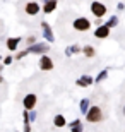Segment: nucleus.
I'll return each mask as SVG.
<instances>
[{
	"mask_svg": "<svg viewBox=\"0 0 125 132\" xmlns=\"http://www.w3.org/2000/svg\"><path fill=\"white\" fill-rule=\"evenodd\" d=\"M70 130L72 132H82V123H81L79 118H76V120L70 122Z\"/></svg>",
	"mask_w": 125,
	"mask_h": 132,
	"instance_id": "2eb2a0df",
	"label": "nucleus"
},
{
	"mask_svg": "<svg viewBox=\"0 0 125 132\" xmlns=\"http://www.w3.org/2000/svg\"><path fill=\"white\" fill-rule=\"evenodd\" d=\"M108 34H110V29H108L105 24L98 26L96 31H94V36H96L98 39H105V38H108Z\"/></svg>",
	"mask_w": 125,
	"mask_h": 132,
	"instance_id": "1a4fd4ad",
	"label": "nucleus"
},
{
	"mask_svg": "<svg viewBox=\"0 0 125 132\" xmlns=\"http://www.w3.org/2000/svg\"><path fill=\"white\" fill-rule=\"evenodd\" d=\"M57 4H58L57 0H46V2H45V5L41 7V10H43L45 14H50V12H53V10H55Z\"/></svg>",
	"mask_w": 125,
	"mask_h": 132,
	"instance_id": "9b49d317",
	"label": "nucleus"
},
{
	"mask_svg": "<svg viewBox=\"0 0 125 132\" xmlns=\"http://www.w3.org/2000/svg\"><path fill=\"white\" fill-rule=\"evenodd\" d=\"M22 132H31V125H29V123H24V130Z\"/></svg>",
	"mask_w": 125,
	"mask_h": 132,
	"instance_id": "b1692460",
	"label": "nucleus"
},
{
	"mask_svg": "<svg viewBox=\"0 0 125 132\" xmlns=\"http://www.w3.org/2000/svg\"><path fill=\"white\" fill-rule=\"evenodd\" d=\"M91 12L94 14L96 19H103L106 14V5L101 4V2H93L91 4Z\"/></svg>",
	"mask_w": 125,
	"mask_h": 132,
	"instance_id": "7ed1b4c3",
	"label": "nucleus"
},
{
	"mask_svg": "<svg viewBox=\"0 0 125 132\" xmlns=\"http://www.w3.org/2000/svg\"><path fill=\"white\" fill-rule=\"evenodd\" d=\"M94 82V79L93 77H89V76H82V77H79L77 79V86H79V88H87V86H91V84Z\"/></svg>",
	"mask_w": 125,
	"mask_h": 132,
	"instance_id": "9d476101",
	"label": "nucleus"
},
{
	"mask_svg": "<svg viewBox=\"0 0 125 132\" xmlns=\"http://www.w3.org/2000/svg\"><path fill=\"white\" fill-rule=\"evenodd\" d=\"M50 50L48 43H34L31 46H28V53H39V55H46V52Z\"/></svg>",
	"mask_w": 125,
	"mask_h": 132,
	"instance_id": "20e7f679",
	"label": "nucleus"
},
{
	"mask_svg": "<svg viewBox=\"0 0 125 132\" xmlns=\"http://www.w3.org/2000/svg\"><path fill=\"white\" fill-rule=\"evenodd\" d=\"M39 69L41 70H52L53 69V60L50 59L48 55H41V59H39Z\"/></svg>",
	"mask_w": 125,
	"mask_h": 132,
	"instance_id": "0eeeda50",
	"label": "nucleus"
},
{
	"mask_svg": "<svg viewBox=\"0 0 125 132\" xmlns=\"http://www.w3.org/2000/svg\"><path fill=\"white\" fill-rule=\"evenodd\" d=\"M26 55H28V50H24V52H19V53H17V60H21V59H24Z\"/></svg>",
	"mask_w": 125,
	"mask_h": 132,
	"instance_id": "4be33fe9",
	"label": "nucleus"
},
{
	"mask_svg": "<svg viewBox=\"0 0 125 132\" xmlns=\"http://www.w3.org/2000/svg\"><path fill=\"white\" fill-rule=\"evenodd\" d=\"M34 118H36V112H34V110H31V112H29V120L33 122Z\"/></svg>",
	"mask_w": 125,
	"mask_h": 132,
	"instance_id": "5701e85b",
	"label": "nucleus"
},
{
	"mask_svg": "<svg viewBox=\"0 0 125 132\" xmlns=\"http://www.w3.org/2000/svg\"><path fill=\"white\" fill-rule=\"evenodd\" d=\"M81 52H82L84 55H86L87 59H93V57L96 55V50H94V46H91V45H87V46L81 48Z\"/></svg>",
	"mask_w": 125,
	"mask_h": 132,
	"instance_id": "ddd939ff",
	"label": "nucleus"
},
{
	"mask_svg": "<svg viewBox=\"0 0 125 132\" xmlns=\"http://www.w3.org/2000/svg\"><path fill=\"white\" fill-rule=\"evenodd\" d=\"M86 120L89 123H98L103 120V110L99 106H89V110L86 112Z\"/></svg>",
	"mask_w": 125,
	"mask_h": 132,
	"instance_id": "f257e3e1",
	"label": "nucleus"
},
{
	"mask_svg": "<svg viewBox=\"0 0 125 132\" xmlns=\"http://www.w3.org/2000/svg\"><path fill=\"white\" fill-rule=\"evenodd\" d=\"M72 28H74L76 31H81V33H84V31H87L89 28H91V21L87 19V17H77V19L72 22Z\"/></svg>",
	"mask_w": 125,
	"mask_h": 132,
	"instance_id": "f03ea898",
	"label": "nucleus"
},
{
	"mask_svg": "<svg viewBox=\"0 0 125 132\" xmlns=\"http://www.w3.org/2000/svg\"><path fill=\"white\" fill-rule=\"evenodd\" d=\"M65 117H63V115H55V117H53V125H55V127H63V125H65Z\"/></svg>",
	"mask_w": 125,
	"mask_h": 132,
	"instance_id": "4468645a",
	"label": "nucleus"
},
{
	"mask_svg": "<svg viewBox=\"0 0 125 132\" xmlns=\"http://www.w3.org/2000/svg\"><path fill=\"white\" fill-rule=\"evenodd\" d=\"M116 9H118V10H123L125 9V4H122V2H120V4L116 5Z\"/></svg>",
	"mask_w": 125,
	"mask_h": 132,
	"instance_id": "393cba45",
	"label": "nucleus"
},
{
	"mask_svg": "<svg viewBox=\"0 0 125 132\" xmlns=\"http://www.w3.org/2000/svg\"><path fill=\"white\" fill-rule=\"evenodd\" d=\"M19 43H21V38H19V36H17V38H9V39H7V48H9L10 52H15Z\"/></svg>",
	"mask_w": 125,
	"mask_h": 132,
	"instance_id": "f8f14e48",
	"label": "nucleus"
},
{
	"mask_svg": "<svg viewBox=\"0 0 125 132\" xmlns=\"http://www.w3.org/2000/svg\"><path fill=\"white\" fill-rule=\"evenodd\" d=\"M2 82H4V77H2V76H0V84H2Z\"/></svg>",
	"mask_w": 125,
	"mask_h": 132,
	"instance_id": "bb28decb",
	"label": "nucleus"
},
{
	"mask_svg": "<svg viewBox=\"0 0 125 132\" xmlns=\"http://www.w3.org/2000/svg\"><path fill=\"white\" fill-rule=\"evenodd\" d=\"M12 62H14V59H12L10 55H7V57H5V59H4V65H10V64H12Z\"/></svg>",
	"mask_w": 125,
	"mask_h": 132,
	"instance_id": "412c9836",
	"label": "nucleus"
},
{
	"mask_svg": "<svg viewBox=\"0 0 125 132\" xmlns=\"http://www.w3.org/2000/svg\"><path fill=\"white\" fill-rule=\"evenodd\" d=\"M123 115H125V106H123Z\"/></svg>",
	"mask_w": 125,
	"mask_h": 132,
	"instance_id": "cd10ccee",
	"label": "nucleus"
},
{
	"mask_svg": "<svg viewBox=\"0 0 125 132\" xmlns=\"http://www.w3.org/2000/svg\"><path fill=\"white\" fill-rule=\"evenodd\" d=\"M118 24V17H116V15H111L110 19H108V22H106V28H108V29H111V28H115V26Z\"/></svg>",
	"mask_w": 125,
	"mask_h": 132,
	"instance_id": "f3484780",
	"label": "nucleus"
},
{
	"mask_svg": "<svg viewBox=\"0 0 125 132\" xmlns=\"http://www.w3.org/2000/svg\"><path fill=\"white\" fill-rule=\"evenodd\" d=\"M43 2H46V0H43Z\"/></svg>",
	"mask_w": 125,
	"mask_h": 132,
	"instance_id": "c756f323",
	"label": "nucleus"
},
{
	"mask_svg": "<svg viewBox=\"0 0 125 132\" xmlns=\"http://www.w3.org/2000/svg\"><path fill=\"white\" fill-rule=\"evenodd\" d=\"M0 60H2V57H0Z\"/></svg>",
	"mask_w": 125,
	"mask_h": 132,
	"instance_id": "c85d7f7f",
	"label": "nucleus"
},
{
	"mask_svg": "<svg viewBox=\"0 0 125 132\" xmlns=\"http://www.w3.org/2000/svg\"><path fill=\"white\" fill-rule=\"evenodd\" d=\"M106 77H108V70H101V72L98 74L96 77H94V82H98V84H99L101 81H105Z\"/></svg>",
	"mask_w": 125,
	"mask_h": 132,
	"instance_id": "a211bd4d",
	"label": "nucleus"
},
{
	"mask_svg": "<svg viewBox=\"0 0 125 132\" xmlns=\"http://www.w3.org/2000/svg\"><path fill=\"white\" fill-rule=\"evenodd\" d=\"M89 103H91V101H89L87 98L81 100V113H82V115H86V112L89 110Z\"/></svg>",
	"mask_w": 125,
	"mask_h": 132,
	"instance_id": "dca6fc26",
	"label": "nucleus"
},
{
	"mask_svg": "<svg viewBox=\"0 0 125 132\" xmlns=\"http://www.w3.org/2000/svg\"><path fill=\"white\" fill-rule=\"evenodd\" d=\"M36 101H38V98H36V94H26L24 96V101H22V105H24V110H28V112H31V110H34V106H36Z\"/></svg>",
	"mask_w": 125,
	"mask_h": 132,
	"instance_id": "39448f33",
	"label": "nucleus"
},
{
	"mask_svg": "<svg viewBox=\"0 0 125 132\" xmlns=\"http://www.w3.org/2000/svg\"><path fill=\"white\" fill-rule=\"evenodd\" d=\"M26 43H28V46H31V45L36 43V38H34V36H28V38H26Z\"/></svg>",
	"mask_w": 125,
	"mask_h": 132,
	"instance_id": "aec40b11",
	"label": "nucleus"
},
{
	"mask_svg": "<svg viewBox=\"0 0 125 132\" xmlns=\"http://www.w3.org/2000/svg\"><path fill=\"white\" fill-rule=\"evenodd\" d=\"M69 50H70V53H79V52H81V46L72 45V46H69Z\"/></svg>",
	"mask_w": 125,
	"mask_h": 132,
	"instance_id": "6ab92c4d",
	"label": "nucleus"
},
{
	"mask_svg": "<svg viewBox=\"0 0 125 132\" xmlns=\"http://www.w3.org/2000/svg\"><path fill=\"white\" fill-rule=\"evenodd\" d=\"M2 70H4V64H0V72H2Z\"/></svg>",
	"mask_w": 125,
	"mask_h": 132,
	"instance_id": "a878e982",
	"label": "nucleus"
},
{
	"mask_svg": "<svg viewBox=\"0 0 125 132\" xmlns=\"http://www.w3.org/2000/svg\"><path fill=\"white\" fill-rule=\"evenodd\" d=\"M24 10H26V14H28V15H36L39 10H41V7H39L38 2H28L26 7H24Z\"/></svg>",
	"mask_w": 125,
	"mask_h": 132,
	"instance_id": "6e6552de",
	"label": "nucleus"
},
{
	"mask_svg": "<svg viewBox=\"0 0 125 132\" xmlns=\"http://www.w3.org/2000/svg\"><path fill=\"white\" fill-rule=\"evenodd\" d=\"M41 29H43V36L46 38V41H48V43H53V41H55V36H53V31H52L48 22L43 21V22H41Z\"/></svg>",
	"mask_w": 125,
	"mask_h": 132,
	"instance_id": "423d86ee",
	"label": "nucleus"
}]
</instances>
